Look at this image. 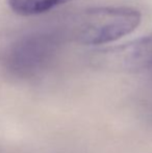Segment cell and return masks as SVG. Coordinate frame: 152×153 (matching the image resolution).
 Listing matches in <instances>:
<instances>
[{"mask_svg": "<svg viewBox=\"0 0 152 153\" xmlns=\"http://www.w3.org/2000/svg\"><path fill=\"white\" fill-rule=\"evenodd\" d=\"M141 13L127 6H99L78 17L73 36L85 45H103L130 34L141 23Z\"/></svg>", "mask_w": 152, "mask_h": 153, "instance_id": "6da1fadb", "label": "cell"}, {"mask_svg": "<svg viewBox=\"0 0 152 153\" xmlns=\"http://www.w3.org/2000/svg\"><path fill=\"white\" fill-rule=\"evenodd\" d=\"M61 34L39 31L21 39L13 49V59L20 70L36 72L53 59L61 46Z\"/></svg>", "mask_w": 152, "mask_h": 153, "instance_id": "7a4b0ae2", "label": "cell"}, {"mask_svg": "<svg viewBox=\"0 0 152 153\" xmlns=\"http://www.w3.org/2000/svg\"><path fill=\"white\" fill-rule=\"evenodd\" d=\"M71 1L74 0H8V5L21 16H35Z\"/></svg>", "mask_w": 152, "mask_h": 153, "instance_id": "3957f363", "label": "cell"}, {"mask_svg": "<svg viewBox=\"0 0 152 153\" xmlns=\"http://www.w3.org/2000/svg\"><path fill=\"white\" fill-rule=\"evenodd\" d=\"M124 52L131 62L152 68V36L130 43Z\"/></svg>", "mask_w": 152, "mask_h": 153, "instance_id": "277c9868", "label": "cell"}]
</instances>
